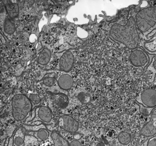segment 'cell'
Listing matches in <instances>:
<instances>
[{
	"mask_svg": "<svg viewBox=\"0 0 156 146\" xmlns=\"http://www.w3.org/2000/svg\"><path fill=\"white\" fill-rule=\"evenodd\" d=\"M130 60L133 66L137 67H144L147 65L149 61L148 55L141 48L135 49L130 55Z\"/></svg>",
	"mask_w": 156,
	"mask_h": 146,
	"instance_id": "8992f818",
	"label": "cell"
},
{
	"mask_svg": "<svg viewBox=\"0 0 156 146\" xmlns=\"http://www.w3.org/2000/svg\"><path fill=\"white\" fill-rule=\"evenodd\" d=\"M147 70L156 73V56L152 58L151 63L149 64V66H147Z\"/></svg>",
	"mask_w": 156,
	"mask_h": 146,
	"instance_id": "603a6c76",
	"label": "cell"
},
{
	"mask_svg": "<svg viewBox=\"0 0 156 146\" xmlns=\"http://www.w3.org/2000/svg\"><path fill=\"white\" fill-rule=\"evenodd\" d=\"M58 125L59 127L69 133H75L79 128L78 122L68 115L60 116L58 120Z\"/></svg>",
	"mask_w": 156,
	"mask_h": 146,
	"instance_id": "52a82bcc",
	"label": "cell"
},
{
	"mask_svg": "<svg viewBox=\"0 0 156 146\" xmlns=\"http://www.w3.org/2000/svg\"><path fill=\"white\" fill-rule=\"evenodd\" d=\"M14 142L13 136L8 141V146H12Z\"/></svg>",
	"mask_w": 156,
	"mask_h": 146,
	"instance_id": "4316f807",
	"label": "cell"
},
{
	"mask_svg": "<svg viewBox=\"0 0 156 146\" xmlns=\"http://www.w3.org/2000/svg\"><path fill=\"white\" fill-rule=\"evenodd\" d=\"M51 51L48 48H45L42 50L38 57V62L40 64L45 65L50 60Z\"/></svg>",
	"mask_w": 156,
	"mask_h": 146,
	"instance_id": "5bb4252c",
	"label": "cell"
},
{
	"mask_svg": "<svg viewBox=\"0 0 156 146\" xmlns=\"http://www.w3.org/2000/svg\"><path fill=\"white\" fill-rule=\"evenodd\" d=\"M29 99L31 103L37 105L41 102V99L38 95L35 94H32L29 96Z\"/></svg>",
	"mask_w": 156,
	"mask_h": 146,
	"instance_id": "cb8c5ba5",
	"label": "cell"
},
{
	"mask_svg": "<svg viewBox=\"0 0 156 146\" xmlns=\"http://www.w3.org/2000/svg\"><path fill=\"white\" fill-rule=\"evenodd\" d=\"M51 137L55 146H70L66 140L62 137L61 135L56 131H53L51 133Z\"/></svg>",
	"mask_w": 156,
	"mask_h": 146,
	"instance_id": "4fadbf2b",
	"label": "cell"
},
{
	"mask_svg": "<svg viewBox=\"0 0 156 146\" xmlns=\"http://www.w3.org/2000/svg\"><path fill=\"white\" fill-rule=\"evenodd\" d=\"M147 146H156V136L150 138L147 143Z\"/></svg>",
	"mask_w": 156,
	"mask_h": 146,
	"instance_id": "d4e9b609",
	"label": "cell"
},
{
	"mask_svg": "<svg viewBox=\"0 0 156 146\" xmlns=\"http://www.w3.org/2000/svg\"><path fill=\"white\" fill-rule=\"evenodd\" d=\"M118 139L122 144L128 145L131 141V135L128 132L123 131L119 134Z\"/></svg>",
	"mask_w": 156,
	"mask_h": 146,
	"instance_id": "9a60e30c",
	"label": "cell"
},
{
	"mask_svg": "<svg viewBox=\"0 0 156 146\" xmlns=\"http://www.w3.org/2000/svg\"><path fill=\"white\" fill-rule=\"evenodd\" d=\"M56 79L53 76L47 75L44 77L43 80V83L46 86L51 87L55 84Z\"/></svg>",
	"mask_w": 156,
	"mask_h": 146,
	"instance_id": "44dd1931",
	"label": "cell"
},
{
	"mask_svg": "<svg viewBox=\"0 0 156 146\" xmlns=\"http://www.w3.org/2000/svg\"><path fill=\"white\" fill-rule=\"evenodd\" d=\"M80 137H81V135H80V134H77V135L74 136V138L76 140L79 139Z\"/></svg>",
	"mask_w": 156,
	"mask_h": 146,
	"instance_id": "83f0119b",
	"label": "cell"
},
{
	"mask_svg": "<svg viewBox=\"0 0 156 146\" xmlns=\"http://www.w3.org/2000/svg\"><path fill=\"white\" fill-rule=\"evenodd\" d=\"M137 28L143 33L151 29L156 24V6H151L141 9L136 15Z\"/></svg>",
	"mask_w": 156,
	"mask_h": 146,
	"instance_id": "7a4b0ae2",
	"label": "cell"
},
{
	"mask_svg": "<svg viewBox=\"0 0 156 146\" xmlns=\"http://www.w3.org/2000/svg\"><path fill=\"white\" fill-rule=\"evenodd\" d=\"M34 116L30 120V123L40 122L45 125L50 124L52 120V114L49 108L46 106H40L34 109Z\"/></svg>",
	"mask_w": 156,
	"mask_h": 146,
	"instance_id": "277c9868",
	"label": "cell"
},
{
	"mask_svg": "<svg viewBox=\"0 0 156 146\" xmlns=\"http://www.w3.org/2000/svg\"><path fill=\"white\" fill-rule=\"evenodd\" d=\"M77 98L81 103L83 104H87L90 103V97L88 94L84 92H81L77 95Z\"/></svg>",
	"mask_w": 156,
	"mask_h": 146,
	"instance_id": "ffe728a7",
	"label": "cell"
},
{
	"mask_svg": "<svg viewBox=\"0 0 156 146\" xmlns=\"http://www.w3.org/2000/svg\"><path fill=\"white\" fill-rule=\"evenodd\" d=\"M7 13L11 18H15L19 15V7L18 4L8 1L5 5Z\"/></svg>",
	"mask_w": 156,
	"mask_h": 146,
	"instance_id": "7c38bea8",
	"label": "cell"
},
{
	"mask_svg": "<svg viewBox=\"0 0 156 146\" xmlns=\"http://www.w3.org/2000/svg\"><path fill=\"white\" fill-rule=\"evenodd\" d=\"M4 29L5 31L7 34H13L15 31V26L13 22L10 19H7L5 20Z\"/></svg>",
	"mask_w": 156,
	"mask_h": 146,
	"instance_id": "ac0fdd59",
	"label": "cell"
},
{
	"mask_svg": "<svg viewBox=\"0 0 156 146\" xmlns=\"http://www.w3.org/2000/svg\"><path fill=\"white\" fill-rule=\"evenodd\" d=\"M136 102L145 107H156V89L148 88L142 92L136 99Z\"/></svg>",
	"mask_w": 156,
	"mask_h": 146,
	"instance_id": "5b68a950",
	"label": "cell"
},
{
	"mask_svg": "<svg viewBox=\"0 0 156 146\" xmlns=\"http://www.w3.org/2000/svg\"><path fill=\"white\" fill-rule=\"evenodd\" d=\"M52 98L56 105L60 108L63 109L66 108L68 105V97L64 93L53 94Z\"/></svg>",
	"mask_w": 156,
	"mask_h": 146,
	"instance_id": "30bf717a",
	"label": "cell"
},
{
	"mask_svg": "<svg viewBox=\"0 0 156 146\" xmlns=\"http://www.w3.org/2000/svg\"><path fill=\"white\" fill-rule=\"evenodd\" d=\"M12 114L14 119L20 122L26 118L32 108V103L26 96L23 94L16 95L12 101Z\"/></svg>",
	"mask_w": 156,
	"mask_h": 146,
	"instance_id": "3957f363",
	"label": "cell"
},
{
	"mask_svg": "<svg viewBox=\"0 0 156 146\" xmlns=\"http://www.w3.org/2000/svg\"><path fill=\"white\" fill-rule=\"evenodd\" d=\"M22 127L27 131L32 132H37L40 130V129L46 128L45 125L42 124L41 125H30L23 124Z\"/></svg>",
	"mask_w": 156,
	"mask_h": 146,
	"instance_id": "e0dca14e",
	"label": "cell"
},
{
	"mask_svg": "<svg viewBox=\"0 0 156 146\" xmlns=\"http://www.w3.org/2000/svg\"><path fill=\"white\" fill-rule=\"evenodd\" d=\"M96 146H105V144L103 142H101L98 143Z\"/></svg>",
	"mask_w": 156,
	"mask_h": 146,
	"instance_id": "f1b7e54d",
	"label": "cell"
},
{
	"mask_svg": "<svg viewBox=\"0 0 156 146\" xmlns=\"http://www.w3.org/2000/svg\"><path fill=\"white\" fill-rule=\"evenodd\" d=\"M74 62V57L70 51L66 52L59 60L60 70L64 72H68L72 69Z\"/></svg>",
	"mask_w": 156,
	"mask_h": 146,
	"instance_id": "9c48e42d",
	"label": "cell"
},
{
	"mask_svg": "<svg viewBox=\"0 0 156 146\" xmlns=\"http://www.w3.org/2000/svg\"><path fill=\"white\" fill-rule=\"evenodd\" d=\"M58 85L62 89L68 90L73 87L74 81L73 78L68 74L62 75L59 77L58 81Z\"/></svg>",
	"mask_w": 156,
	"mask_h": 146,
	"instance_id": "8fae6325",
	"label": "cell"
},
{
	"mask_svg": "<svg viewBox=\"0 0 156 146\" xmlns=\"http://www.w3.org/2000/svg\"><path fill=\"white\" fill-rule=\"evenodd\" d=\"M110 36L114 40L125 45L130 49H135L140 42L135 19L130 16L125 25L115 24L111 27Z\"/></svg>",
	"mask_w": 156,
	"mask_h": 146,
	"instance_id": "6da1fadb",
	"label": "cell"
},
{
	"mask_svg": "<svg viewBox=\"0 0 156 146\" xmlns=\"http://www.w3.org/2000/svg\"><path fill=\"white\" fill-rule=\"evenodd\" d=\"M69 145L70 146H82L80 142L77 140L73 141Z\"/></svg>",
	"mask_w": 156,
	"mask_h": 146,
	"instance_id": "484cf974",
	"label": "cell"
},
{
	"mask_svg": "<svg viewBox=\"0 0 156 146\" xmlns=\"http://www.w3.org/2000/svg\"><path fill=\"white\" fill-rule=\"evenodd\" d=\"M140 134L146 137H152L156 135V107L152 111L149 122L141 129Z\"/></svg>",
	"mask_w": 156,
	"mask_h": 146,
	"instance_id": "ba28073f",
	"label": "cell"
},
{
	"mask_svg": "<svg viewBox=\"0 0 156 146\" xmlns=\"http://www.w3.org/2000/svg\"><path fill=\"white\" fill-rule=\"evenodd\" d=\"M24 133L21 129H18L15 134L13 135L14 142L17 146L22 145L24 143Z\"/></svg>",
	"mask_w": 156,
	"mask_h": 146,
	"instance_id": "2e32d148",
	"label": "cell"
},
{
	"mask_svg": "<svg viewBox=\"0 0 156 146\" xmlns=\"http://www.w3.org/2000/svg\"><path fill=\"white\" fill-rule=\"evenodd\" d=\"M36 137L41 141H44L48 138L49 133L46 128L40 129L37 132H35Z\"/></svg>",
	"mask_w": 156,
	"mask_h": 146,
	"instance_id": "d6986e66",
	"label": "cell"
},
{
	"mask_svg": "<svg viewBox=\"0 0 156 146\" xmlns=\"http://www.w3.org/2000/svg\"><path fill=\"white\" fill-rule=\"evenodd\" d=\"M140 108V112L141 115L143 116H148L151 115L152 111L153 110L154 108H148L145 107L140 104H139Z\"/></svg>",
	"mask_w": 156,
	"mask_h": 146,
	"instance_id": "7402d4cb",
	"label": "cell"
}]
</instances>
